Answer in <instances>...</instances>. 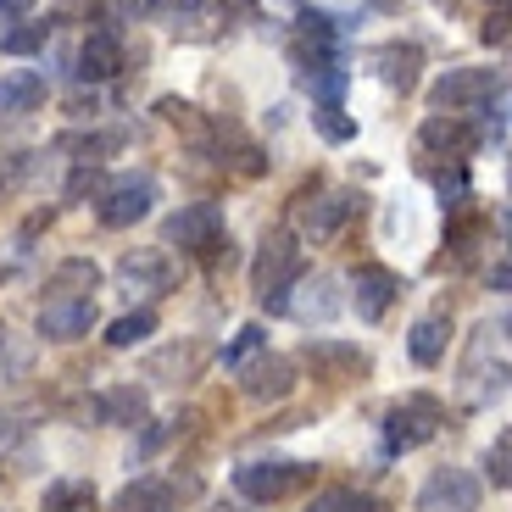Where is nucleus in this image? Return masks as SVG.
<instances>
[{
  "label": "nucleus",
  "instance_id": "nucleus-36",
  "mask_svg": "<svg viewBox=\"0 0 512 512\" xmlns=\"http://www.w3.org/2000/svg\"><path fill=\"white\" fill-rule=\"evenodd\" d=\"M12 373H28V351L23 346L6 351V340H0V384H12Z\"/></svg>",
  "mask_w": 512,
  "mask_h": 512
},
{
  "label": "nucleus",
  "instance_id": "nucleus-42",
  "mask_svg": "<svg viewBox=\"0 0 512 512\" xmlns=\"http://www.w3.org/2000/svg\"><path fill=\"white\" fill-rule=\"evenodd\" d=\"M468 184H462V173H451V179H440V195H462Z\"/></svg>",
  "mask_w": 512,
  "mask_h": 512
},
{
  "label": "nucleus",
  "instance_id": "nucleus-23",
  "mask_svg": "<svg viewBox=\"0 0 512 512\" xmlns=\"http://www.w3.org/2000/svg\"><path fill=\"white\" fill-rule=\"evenodd\" d=\"M418 140L423 145H429V151H451V156H468V151H474V140H479V134H474V128H468V123H457V117H429V123H423V134H418Z\"/></svg>",
  "mask_w": 512,
  "mask_h": 512
},
{
  "label": "nucleus",
  "instance_id": "nucleus-17",
  "mask_svg": "<svg viewBox=\"0 0 512 512\" xmlns=\"http://www.w3.org/2000/svg\"><path fill=\"white\" fill-rule=\"evenodd\" d=\"M117 273H123L134 290H145V295L173 290V262H167L162 251H128L123 262H117Z\"/></svg>",
  "mask_w": 512,
  "mask_h": 512
},
{
  "label": "nucleus",
  "instance_id": "nucleus-34",
  "mask_svg": "<svg viewBox=\"0 0 512 512\" xmlns=\"http://www.w3.org/2000/svg\"><path fill=\"white\" fill-rule=\"evenodd\" d=\"M151 12H156V0H106V17L112 23H140Z\"/></svg>",
  "mask_w": 512,
  "mask_h": 512
},
{
  "label": "nucleus",
  "instance_id": "nucleus-39",
  "mask_svg": "<svg viewBox=\"0 0 512 512\" xmlns=\"http://www.w3.org/2000/svg\"><path fill=\"white\" fill-rule=\"evenodd\" d=\"M28 6H34V0H0V17H23Z\"/></svg>",
  "mask_w": 512,
  "mask_h": 512
},
{
  "label": "nucleus",
  "instance_id": "nucleus-20",
  "mask_svg": "<svg viewBox=\"0 0 512 512\" xmlns=\"http://www.w3.org/2000/svg\"><path fill=\"white\" fill-rule=\"evenodd\" d=\"M307 295H290L284 301V312H295L301 323H329L334 312H340V284L334 279H312V284H301Z\"/></svg>",
  "mask_w": 512,
  "mask_h": 512
},
{
  "label": "nucleus",
  "instance_id": "nucleus-26",
  "mask_svg": "<svg viewBox=\"0 0 512 512\" xmlns=\"http://www.w3.org/2000/svg\"><path fill=\"white\" fill-rule=\"evenodd\" d=\"M156 117H162V123H173V128H184L190 140H206V123L195 117L190 101H179V95H162V101H156Z\"/></svg>",
  "mask_w": 512,
  "mask_h": 512
},
{
  "label": "nucleus",
  "instance_id": "nucleus-45",
  "mask_svg": "<svg viewBox=\"0 0 512 512\" xmlns=\"http://www.w3.org/2000/svg\"><path fill=\"white\" fill-rule=\"evenodd\" d=\"M507 334H512V318H507Z\"/></svg>",
  "mask_w": 512,
  "mask_h": 512
},
{
  "label": "nucleus",
  "instance_id": "nucleus-47",
  "mask_svg": "<svg viewBox=\"0 0 512 512\" xmlns=\"http://www.w3.org/2000/svg\"><path fill=\"white\" fill-rule=\"evenodd\" d=\"M223 512H234V507H223Z\"/></svg>",
  "mask_w": 512,
  "mask_h": 512
},
{
  "label": "nucleus",
  "instance_id": "nucleus-11",
  "mask_svg": "<svg viewBox=\"0 0 512 512\" xmlns=\"http://www.w3.org/2000/svg\"><path fill=\"white\" fill-rule=\"evenodd\" d=\"M123 73V39L112 28H95L84 45H78V78L84 84H106V78Z\"/></svg>",
  "mask_w": 512,
  "mask_h": 512
},
{
  "label": "nucleus",
  "instance_id": "nucleus-35",
  "mask_svg": "<svg viewBox=\"0 0 512 512\" xmlns=\"http://www.w3.org/2000/svg\"><path fill=\"white\" fill-rule=\"evenodd\" d=\"M84 195H95V201H101V195H106L101 173H90V167H78L73 179H67V201H84Z\"/></svg>",
  "mask_w": 512,
  "mask_h": 512
},
{
  "label": "nucleus",
  "instance_id": "nucleus-41",
  "mask_svg": "<svg viewBox=\"0 0 512 512\" xmlns=\"http://www.w3.org/2000/svg\"><path fill=\"white\" fill-rule=\"evenodd\" d=\"M251 6H256V0H223V17H245Z\"/></svg>",
  "mask_w": 512,
  "mask_h": 512
},
{
  "label": "nucleus",
  "instance_id": "nucleus-25",
  "mask_svg": "<svg viewBox=\"0 0 512 512\" xmlns=\"http://www.w3.org/2000/svg\"><path fill=\"white\" fill-rule=\"evenodd\" d=\"M156 334V312L151 307H140V312H123V318L112 323V329H106V346H140V340H151Z\"/></svg>",
  "mask_w": 512,
  "mask_h": 512
},
{
  "label": "nucleus",
  "instance_id": "nucleus-22",
  "mask_svg": "<svg viewBox=\"0 0 512 512\" xmlns=\"http://www.w3.org/2000/svg\"><path fill=\"white\" fill-rule=\"evenodd\" d=\"M418 67H423V51L418 45H384L379 51V78L390 84V90H418Z\"/></svg>",
  "mask_w": 512,
  "mask_h": 512
},
{
  "label": "nucleus",
  "instance_id": "nucleus-44",
  "mask_svg": "<svg viewBox=\"0 0 512 512\" xmlns=\"http://www.w3.org/2000/svg\"><path fill=\"white\" fill-rule=\"evenodd\" d=\"M373 6H379V12H396V6H407V0H373Z\"/></svg>",
  "mask_w": 512,
  "mask_h": 512
},
{
  "label": "nucleus",
  "instance_id": "nucleus-15",
  "mask_svg": "<svg viewBox=\"0 0 512 512\" xmlns=\"http://www.w3.org/2000/svg\"><path fill=\"white\" fill-rule=\"evenodd\" d=\"M95 290H101V268L90 256H67L51 268V301H95Z\"/></svg>",
  "mask_w": 512,
  "mask_h": 512
},
{
  "label": "nucleus",
  "instance_id": "nucleus-16",
  "mask_svg": "<svg viewBox=\"0 0 512 512\" xmlns=\"http://www.w3.org/2000/svg\"><path fill=\"white\" fill-rule=\"evenodd\" d=\"M145 412H151V401H145V390H134V384H106L101 396H95V418L117 423V429H140Z\"/></svg>",
  "mask_w": 512,
  "mask_h": 512
},
{
  "label": "nucleus",
  "instance_id": "nucleus-32",
  "mask_svg": "<svg viewBox=\"0 0 512 512\" xmlns=\"http://www.w3.org/2000/svg\"><path fill=\"white\" fill-rule=\"evenodd\" d=\"M312 123H318V134L323 140H351V134H357V123H351V117H340V106H318V112H312Z\"/></svg>",
  "mask_w": 512,
  "mask_h": 512
},
{
  "label": "nucleus",
  "instance_id": "nucleus-18",
  "mask_svg": "<svg viewBox=\"0 0 512 512\" xmlns=\"http://www.w3.org/2000/svg\"><path fill=\"white\" fill-rule=\"evenodd\" d=\"M446 346H451V318H446V312H429V318H418V323H412V334H407L412 362H423V368H435V362L446 357Z\"/></svg>",
  "mask_w": 512,
  "mask_h": 512
},
{
  "label": "nucleus",
  "instance_id": "nucleus-21",
  "mask_svg": "<svg viewBox=\"0 0 512 512\" xmlns=\"http://www.w3.org/2000/svg\"><path fill=\"white\" fill-rule=\"evenodd\" d=\"M201 362H206L201 346H167V351H156V357L145 362V379L179 384V379H195V373H201Z\"/></svg>",
  "mask_w": 512,
  "mask_h": 512
},
{
  "label": "nucleus",
  "instance_id": "nucleus-9",
  "mask_svg": "<svg viewBox=\"0 0 512 512\" xmlns=\"http://www.w3.org/2000/svg\"><path fill=\"white\" fill-rule=\"evenodd\" d=\"M95 329V301H45L39 307V334L56 346H73Z\"/></svg>",
  "mask_w": 512,
  "mask_h": 512
},
{
  "label": "nucleus",
  "instance_id": "nucleus-30",
  "mask_svg": "<svg viewBox=\"0 0 512 512\" xmlns=\"http://www.w3.org/2000/svg\"><path fill=\"white\" fill-rule=\"evenodd\" d=\"M190 423H195V418H167V423H151V429L140 435V451H134V457H140V462H145V457H156V451H162L173 435H184Z\"/></svg>",
  "mask_w": 512,
  "mask_h": 512
},
{
  "label": "nucleus",
  "instance_id": "nucleus-28",
  "mask_svg": "<svg viewBox=\"0 0 512 512\" xmlns=\"http://www.w3.org/2000/svg\"><path fill=\"white\" fill-rule=\"evenodd\" d=\"M51 39V23H23V28H12V34H0V51L6 56H28V51H39Z\"/></svg>",
  "mask_w": 512,
  "mask_h": 512
},
{
  "label": "nucleus",
  "instance_id": "nucleus-19",
  "mask_svg": "<svg viewBox=\"0 0 512 512\" xmlns=\"http://www.w3.org/2000/svg\"><path fill=\"white\" fill-rule=\"evenodd\" d=\"M45 101V73L34 67H12V73H0V112H34Z\"/></svg>",
  "mask_w": 512,
  "mask_h": 512
},
{
  "label": "nucleus",
  "instance_id": "nucleus-46",
  "mask_svg": "<svg viewBox=\"0 0 512 512\" xmlns=\"http://www.w3.org/2000/svg\"><path fill=\"white\" fill-rule=\"evenodd\" d=\"M0 340H6V329H0Z\"/></svg>",
  "mask_w": 512,
  "mask_h": 512
},
{
  "label": "nucleus",
  "instance_id": "nucleus-3",
  "mask_svg": "<svg viewBox=\"0 0 512 512\" xmlns=\"http://www.w3.org/2000/svg\"><path fill=\"white\" fill-rule=\"evenodd\" d=\"M496 90H501V78L490 73V67H451L435 90H429V101H435V112H451V117H457V112H474V106H485Z\"/></svg>",
  "mask_w": 512,
  "mask_h": 512
},
{
  "label": "nucleus",
  "instance_id": "nucleus-6",
  "mask_svg": "<svg viewBox=\"0 0 512 512\" xmlns=\"http://www.w3.org/2000/svg\"><path fill=\"white\" fill-rule=\"evenodd\" d=\"M479 496H485V485L468 468H440L418 490V512H479Z\"/></svg>",
  "mask_w": 512,
  "mask_h": 512
},
{
  "label": "nucleus",
  "instance_id": "nucleus-38",
  "mask_svg": "<svg viewBox=\"0 0 512 512\" xmlns=\"http://www.w3.org/2000/svg\"><path fill=\"white\" fill-rule=\"evenodd\" d=\"M201 0H156V12H167V17H184V12H195Z\"/></svg>",
  "mask_w": 512,
  "mask_h": 512
},
{
  "label": "nucleus",
  "instance_id": "nucleus-33",
  "mask_svg": "<svg viewBox=\"0 0 512 512\" xmlns=\"http://www.w3.org/2000/svg\"><path fill=\"white\" fill-rule=\"evenodd\" d=\"M485 468H490V485H512V435H501L496 446H490Z\"/></svg>",
  "mask_w": 512,
  "mask_h": 512
},
{
  "label": "nucleus",
  "instance_id": "nucleus-27",
  "mask_svg": "<svg viewBox=\"0 0 512 512\" xmlns=\"http://www.w3.org/2000/svg\"><path fill=\"white\" fill-rule=\"evenodd\" d=\"M45 512H95L90 485H51L45 490Z\"/></svg>",
  "mask_w": 512,
  "mask_h": 512
},
{
  "label": "nucleus",
  "instance_id": "nucleus-1",
  "mask_svg": "<svg viewBox=\"0 0 512 512\" xmlns=\"http://www.w3.org/2000/svg\"><path fill=\"white\" fill-rule=\"evenodd\" d=\"M301 273H307L301 245H295L290 234H268V240H262V251H256V268H251L256 301H262L268 312H284V301H290V290L301 284Z\"/></svg>",
  "mask_w": 512,
  "mask_h": 512
},
{
  "label": "nucleus",
  "instance_id": "nucleus-2",
  "mask_svg": "<svg viewBox=\"0 0 512 512\" xmlns=\"http://www.w3.org/2000/svg\"><path fill=\"white\" fill-rule=\"evenodd\" d=\"M440 435V407L429 396H407L384 412V446L390 451H418Z\"/></svg>",
  "mask_w": 512,
  "mask_h": 512
},
{
  "label": "nucleus",
  "instance_id": "nucleus-12",
  "mask_svg": "<svg viewBox=\"0 0 512 512\" xmlns=\"http://www.w3.org/2000/svg\"><path fill=\"white\" fill-rule=\"evenodd\" d=\"M401 295V279L390 268H379V262H368V268H357V279H351V301H357V318H384V307Z\"/></svg>",
  "mask_w": 512,
  "mask_h": 512
},
{
  "label": "nucleus",
  "instance_id": "nucleus-4",
  "mask_svg": "<svg viewBox=\"0 0 512 512\" xmlns=\"http://www.w3.org/2000/svg\"><path fill=\"white\" fill-rule=\"evenodd\" d=\"M167 245H179V251H212L223 245V206L212 201H195V206H179L162 229Z\"/></svg>",
  "mask_w": 512,
  "mask_h": 512
},
{
  "label": "nucleus",
  "instance_id": "nucleus-24",
  "mask_svg": "<svg viewBox=\"0 0 512 512\" xmlns=\"http://www.w3.org/2000/svg\"><path fill=\"white\" fill-rule=\"evenodd\" d=\"M307 512H384V501L362 496V490H346V485H334V490H318V496L307 501Z\"/></svg>",
  "mask_w": 512,
  "mask_h": 512
},
{
  "label": "nucleus",
  "instance_id": "nucleus-14",
  "mask_svg": "<svg viewBox=\"0 0 512 512\" xmlns=\"http://www.w3.org/2000/svg\"><path fill=\"white\" fill-rule=\"evenodd\" d=\"M351 218H357V195L351 190H329V195H318V201L301 212V223H307L312 240H334Z\"/></svg>",
  "mask_w": 512,
  "mask_h": 512
},
{
  "label": "nucleus",
  "instance_id": "nucleus-13",
  "mask_svg": "<svg viewBox=\"0 0 512 512\" xmlns=\"http://www.w3.org/2000/svg\"><path fill=\"white\" fill-rule=\"evenodd\" d=\"M179 496H195V485H167V479H134L117 490L112 512H173Z\"/></svg>",
  "mask_w": 512,
  "mask_h": 512
},
{
  "label": "nucleus",
  "instance_id": "nucleus-40",
  "mask_svg": "<svg viewBox=\"0 0 512 512\" xmlns=\"http://www.w3.org/2000/svg\"><path fill=\"white\" fill-rule=\"evenodd\" d=\"M490 290H512V268H490Z\"/></svg>",
  "mask_w": 512,
  "mask_h": 512
},
{
  "label": "nucleus",
  "instance_id": "nucleus-43",
  "mask_svg": "<svg viewBox=\"0 0 512 512\" xmlns=\"http://www.w3.org/2000/svg\"><path fill=\"white\" fill-rule=\"evenodd\" d=\"M17 429H12V418H6V412H0V440H12Z\"/></svg>",
  "mask_w": 512,
  "mask_h": 512
},
{
  "label": "nucleus",
  "instance_id": "nucleus-10",
  "mask_svg": "<svg viewBox=\"0 0 512 512\" xmlns=\"http://www.w3.org/2000/svg\"><path fill=\"white\" fill-rule=\"evenodd\" d=\"M307 368H312V379L340 384V379H357V373L368 368V357H362L351 340H312V346H307Z\"/></svg>",
  "mask_w": 512,
  "mask_h": 512
},
{
  "label": "nucleus",
  "instance_id": "nucleus-29",
  "mask_svg": "<svg viewBox=\"0 0 512 512\" xmlns=\"http://www.w3.org/2000/svg\"><path fill=\"white\" fill-rule=\"evenodd\" d=\"M262 346H268V334L256 329V323H245V329L234 334L229 346H223V362H229V368H245V362H251L256 351H262Z\"/></svg>",
  "mask_w": 512,
  "mask_h": 512
},
{
  "label": "nucleus",
  "instance_id": "nucleus-5",
  "mask_svg": "<svg viewBox=\"0 0 512 512\" xmlns=\"http://www.w3.org/2000/svg\"><path fill=\"white\" fill-rule=\"evenodd\" d=\"M307 479V468L301 462H245V468H234V490H240L245 501H284L295 485Z\"/></svg>",
  "mask_w": 512,
  "mask_h": 512
},
{
  "label": "nucleus",
  "instance_id": "nucleus-8",
  "mask_svg": "<svg viewBox=\"0 0 512 512\" xmlns=\"http://www.w3.org/2000/svg\"><path fill=\"white\" fill-rule=\"evenodd\" d=\"M240 390L251 401H284L295 390V362L279 357V351H268V357H256L240 368Z\"/></svg>",
  "mask_w": 512,
  "mask_h": 512
},
{
  "label": "nucleus",
  "instance_id": "nucleus-37",
  "mask_svg": "<svg viewBox=\"0 0 512 512\" xmlns=\"http://www.w3.org/2000/svg\"><path fill=\"white\" fill-rule=\"evenodd\" d=\"M479 34H485L490 45H501V39L512 34V17H507V12H490V17H485V28H479Z\"/></svg>",
  "mask_w": 512,
  "mask_h": 512
},
{
  "label": "nucleus",
  "instance_id": "nucleus-31",
  "mask_svg": "<svg viewBox=\"0 0 512 512\" xmlns=\"http://www.w3.org/2000/svg\"><path fill=\"white\" fill-rule=\"evenodd\" d=\"M312 95H318L323 106H340V90H346V67H318V73H307Z\"/></svg>",
  "mask_w": 512,
  "mask_h": 512
},
{
  "label": "nucleus",
  "instance_id": "nucleus-7",
  "mask_svg": "<svg viewBox=\"0 0 512 512\" xmlns=\"http://www.w3.org/2000/svg\"><path fill=\"white\" fill-rule=\"evenodd\" d=\"M151 201H156V184L151 179H117V184H106V195H101V223L106 229H128V223H140V218H151Z\"/></svg>",
  "mask_w": 512,
  "mask_h": 512
}]
</instances>
